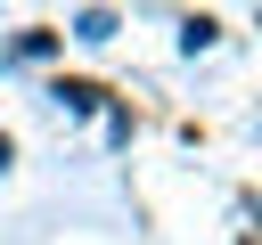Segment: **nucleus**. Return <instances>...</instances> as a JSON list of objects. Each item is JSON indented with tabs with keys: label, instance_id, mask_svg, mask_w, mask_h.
Instances as JSON below:
<instances>
[{
	"label": "nucleus",
	"instance_id": "1",
	"mask_svg": "<svg viewBox=\"0 0 262 245\" xmlns=\"http://www.w3.org/2000/svg\"><path fill=\"white\" fill-rule=\"evenodd\" d=\"M49 98H57L66 114H98V106H106V90H98V82H57Z\"/></svg>",
	"mask_w": 262,
	"mask_h": 245
},
{
	"label": "nucleus",
	"instance_id": "2",
	"mask_svg": "<svg viewBox=\"0 0 262 245\" xmlns=\"http://www.w3.org/2000/svg\"><path fill=\"white\" fill-rule=\"evenodd\" d=\"M66 33H74V41H115V8H82Z\"/></svg>",
	"mask_w": 262,
	"mask_h": 245
},
{
	"label": "nucleus",
	"instance_id": "3",
	"mask_svg": "<svg viewBox=\"0 0 262 245\" xmlns=\"http://www.w3.org/2000/svg\"><path fill=\"white\" fill-rule=\"evenodd\" d=\"M57 41H66V33H49V24H25L8 57H57Z\"/></svg>",
	"mask_w": 262,
	"mask_h": 245
},
{
	"label": "nucleus",
	"instance_id": "4",
	"mask_svg": "<svg viewBox=\"0 0 262 245\" xmlns=\"http://www.w3.org/2000/svg\"><path fill=\"white\" fill-rule=\"evenodd\" d=\"M213 33H221V24H213V16H188V24H180V49H188V57H196V49H213Z\"/></svg>",
	"mask_w": 262,
	"mask_h": 245
},
{
	"label": "nucleus",
	"instance_id": "5",
	"mask_svg": "<svg viewBox=\"0 0 262 245\" xmlns=\"http://www.w3.org/2000/svg\"><path fill=\"white\" fill-rule=\"evenodd\" d=\"M8 163H16V147H8V131H0V172H8Z\"/></svg>",
	"mask_w": 262,
	"mask_h": 245
},
{
	"label": "nucleus",
	"instance_id": "6",
	"mask_svg": "<svg viewBox=\"0 0 262 245\" xmlns=\"http://www.w3.org/2000/svg\"><path fill=\"white\" fill-rule=\"evenodd\" d=\"M237 245H246V237H237Z\"/></svg>",
	"mask_w": 262,
	"mask_h": 245
}]
</instances>
